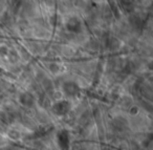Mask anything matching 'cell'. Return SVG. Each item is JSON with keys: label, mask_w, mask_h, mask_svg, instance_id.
Segmentation results:
<instances>
[{"label": "cell", "mask_w": 153, "mask_h": 150, "mask_svg": "<svg viewBox=\"0 0 153 150\" xmlns=\"http://www.w3.org/2000/svg\"><path fill=\"white\" fill-rule=\"evenodd\" d=\"M70 109V105L67 101H59L52 106V111L58 115H66Z\"/></svg>", "instance_id": "obj_1"}, {"label": "cell", "mask_w": 153, "mask_h": 150, "mask_svg": "<svg viewBox=\"0 0 153 150\" xmlns=\"http://www.w3.org/2000/svg\"><path fill=\"white\" fill-rule=\"evenodd\" d=\"M63 91L68 97H75L79 95V86L72 82H67L63 85Z\"/></svg>", "instance_id": "obj_2"}, {"label": "cell", "mask_w": 153, "mask_h": 150, "mask_svg": "<svg viewBox=\"0 0 153 150\" xmlns=\"http://www.w3.org/2000/svg\"><path fill=\"white\" fill-rule=\"evenodd\" d=\"M69 134L66 130H62L58 133V143L62 149L66 150L69 147Z\"/></svg>", "instance_id": "obj_3"}, {"label": "cell", "mask_w": 153, "mask_h": 150, "mask_svg": "<svg viewBox=\"0 0 153 150\" xmlns=\"http://www.w3.org/2000/svg\"><path fill=\"white\" fill-rule=\"evenodd\" d=\"M19 101L20 103L25 107H32L34 106L35 104V97L29 93V92H25V93H22L19 98Z\"/></svg>", "instance_id": "obj_4"}]
</instances>
